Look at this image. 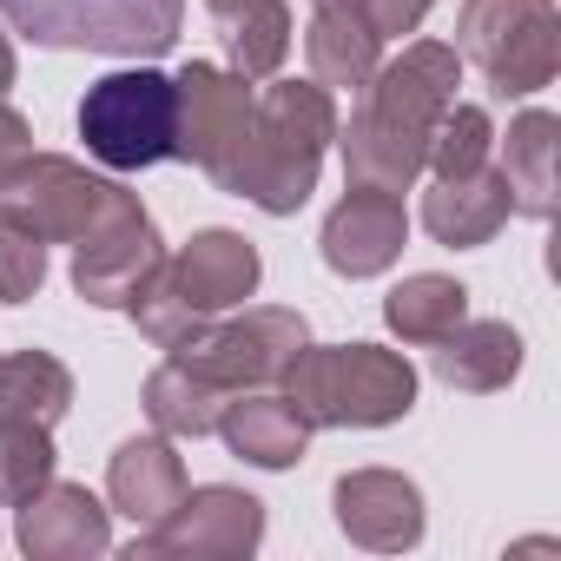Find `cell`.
Wrapping results in <instances>:
<instances>
[{
	"mask_svg": "<svg viewBox=\"0 0 561 561\" xmlns=\"http://www.w3.org/2000/svg\"><path fill=\"white\" fill-rule=\"evenodd\" d=\"M554 152H561V119L528 106L522 119H508V139H502V185H508V205L535 225L554 218Z\"/></svg>",
	"mask_w": 561,
	"mask_h": 561,
	"instance_id": "ffe728a7",
	"label": "cell"
},
{
	"mask_svg": "<svg viewBox=\"0 0 561 561\" xmlns=\"http://www.w3.org/2000/svg\"><path fill=\"white\" fill-rule=\"evenodd\" d=\"M159 257H165V251H159L152 211L139 205V192L113 185L100 225L73 244V291H80L93 311H119V305L133 298V285H139Z\"/></svg>",
	"mask_w": 561,
	"mask_h": 561,
	"instance_id": "7c38bea8",
	"label": "cell"
},
{
	"mask_svg": "<svg viewBox=\"0 0 561 561\" xmlns=\"http://www.w3.org/2000/svg\"><path fill=\"white\" fill-rule=\"evenodd\" d=\"M8 87H14V41L0 34V100H8Z\"/></svg>",
	"mask_w": 561,
	"mask_h": 561,
	"instance_id": "4dcf8cb0",
	"label": "cell"
},
{
	"mask_svg": "<svg viewBox=\"0 0 561 561\" xmlns=\"http://www.w3.org/2000/svg\"><path fill=\"white\" fill-rule=\"evenodd\" d=\"M508 185H502V172L495 165H482V172H462V179H436L430 192H423V231L436 238V244H449V251H476V244H489L502 225H508Z\"/></svg>",
	"mask_w": 561,
	"mask_h": 561,
	"instance_id": "ac0fdd59",
	"label": "cell"
},
{
	"mask_svg": "<svg viewBox=\"0 0 561 561\" xmlns=\"http://www.w3.org/2000/svg\"><path fill=\"white\" fill-rule=\"evenodd\" d=\"M456 54L489 80L495 100H528L554 87L561 14H554V0H462Z\"/></svg>",
	"mask_w": 561,
	"mask_h": 561,
	"instance_id": "8992f818",
	"label": "cell"
},
{
	"mask_svg": "<svg viewBox=\"0 0 561 561\" xmlns=\"http://www.w3.org/2000/svg\"><path fill=\"white\" fill-rule=\"evenodd\" d=\"M456 80H462V54L443 41H410L397 60H377V73L357 87L364 100H357L351 126H337L344 179L403 198L423 179L430 133H436L443 106L456 100Z\"/></svg>",
	"mask_w": 561,
	"mask_h": 561,
	"instance_id": "6da1fadb",
	"label": "cell"
},
{
	"mask_svg": "<svg viewBox=\"0 0 561 561\" xmlns=\"http://www.w3.org/2000/svg\"><path fill=\"white\" fill-rule=\"evenodd\" d=\"M225 403H231V397H225L218 383L179 370L172 357L146 377V416H152V430L172 436V443H198V436H211L218 416H225Z\"/></svg>",
	"mask_w": 561,
	"mask_h": 561,
	"instance_id": "603a6c76",
	"label": "cell"
},
{
	"mask_svg": "<svg viewBox=\"0 0 561 561\" xmlns=\"http://www.w3.org/2000/svg\"><path fill=\"white\" fill-rule=\"evenodd\" d=\"M251 100H257L251 80H238L231 67L185 60L172 73V159L198 165L225 192L244 152V133H251Z\"/></svg>",
	"mask_w": 561,
	"mask_h": 561,
	"instance_id": "9c48e42d",
	"label": "cell"
},
{
	"mask_svg": "<svg viewBox=\"0 0 561 561\" xmlns=\"http://www.w3.org/2000/svg\"><path fill=\"white\" fill-rule=\"evenodd\" d=\"M305 344H311L305 311L251 305V311H238V318H225V324L205 318L192 337L172 344V364L192 370V377H205V383H218L225 397H238V390H271Z\"/></svg>",
	"mask_w": 561,
	"mask_h": 561,
	"instance_id": "52a82bcc",
	"label": "cell"
},
{
	"mask_svg": "<svg viewBox=\"0 0 561 561\" xmlns=\"http://www.w3.org/2000/svg\"><path fill=\"white\" fill-rule=\"evenodd\" d=\"M337 139V100L318 80H271L251 100V133L231 165V198H251L271 218L305 211L324 172V146Z\"/></svg>",
	"mask_w": 561,
	"mask_h": 561,
	"instance_id": "7a4b0ae2",
	"label": "cell"
},
{
	"mask_svg": "<svg viewBox=\"0 0 561 561\" xmlns=\"http://www.w3.org/2000/svg\"><path fill=\"white\" fill-rule=\"evenodd\" d=\"M185 489H192V482H185V462H179L172 436H126V443L113 449V462H106L113 515H126L139 535L159 528V522L179 508Z\"/></svg>",
	"mask_w": 561,
	"mask_h": 561,
	"instance_id": "2e32d148",
	"label": "cell"
},
{
	"mask_svg": "<svg viewBox=\"0 0 561 561\" xmlns=\"http://www.w3.org/2000/svg\"><path fill=\"white\" fill-rule=\"evenodd\" d=\"M403 244H410V211L397 192L377 185H351L318 231V251L337 277H377L403 257Z\"/></svg>",
	"mask_w": 561,
	"mask_h": 561,
	"instance_id": "5bb4252c",
	"label": "cell"
},
{
	"mask_svg": "<svg viewBox=\"0 0 561 561\" xmlns=\"http://www.w3.org/2000/svg\"><path fill=\"white\" fill-rule=\"evenodd\" d=\"M205 8H211V14H218V21H225V14H231V8H244V0H205Z\"/></svg>",
	"mask_w": 561,
	"mask_h": 561,
	"instance_id": "1f68e13d",
	"label": "cell"
},
{
	"mask_svg": "<svg viewBox=\"0 0 561 561\" xmlns=\"http://www.w3.org/2000/svg\"><path fill=\"white\" fill-rule=\"evenodd\" d=\"M357 8L370 14V27H377L383 41H403V34H416V27L430 21L436 0H357Z\"/></svg>",
	"mask_w": 561,
	"mask_h": 561,
	"instance_id": "f1b7e54d",
	"label": "cell"
},
{
	"mask_svg": "<svg viewBox=\"0 0 561 561\" xmlns=\"http://www.w3.org/2000/svg\"><path fill=\"white\" fill-rule=\"evenodd\" d=\"M54 430L41 423H0V502L21 508L34 489L54 482Z\"/></svg>",
	"mask_w": 561,
	"mask_h": 561,
	"instance_id": "4316f807",
	"label": "cell"
},
{
	"mask_svg": "<svg viewBox=\"0 0 561 561\" xmlns=\"http://www.w3.org/2000/svg\"><path fill=\"white\" fill-rule=\"evenodd\" d=\"M80 139L106 172H146L172 159V80L152 67L93 80L80 100Z\"/></svg>",
	"mask_w": 561,
	"mask_h": 561,
	"instance_id": "ba28073f",
	"label": "cell"
},
{
	"mask_svg": "<svg viewBox=\"0 0 561 561\" xmlns=\"http://www.w3.org/2000/svg\"><path fill=\"white\" fill-rule=\"evenodd\" d=\"M73 410V370L54 351L0 357V423H41L54 430Z\"/></svg>",
	"mask_w": 561,
	"mask_h": 561,
	"instance_id": "7402d4cb",
	"label": "cell"
},
{
	"mask_svg": "<svg viewBox=\"0 0 561 561\" xmlns=\"http://www.w3.org/2000/svg\"><path fill=\"white\" fill-rule=\"evenodd\" d=\"M113 179L87 172L67 152H27L8 179H0V211H14L21 225H34L47 244H80L100 211H106Z\"/></svg>",
	"mask_w": 561,
	"mask_h": 561,
	"instance_id": "8fae6325",
	"label": "cell"
},
{
	"mask_svg": "<svg viewBox=\"0 0 561 561\" xmlns=\"http://www.w3.org/2000/svg\"><path fill=\"white\" fill-rule=\"evenodd\" d=\"M0 14L34 47L159 60L179 41L185 0H0Z\"/></svg>",
	"mask_w": 561,
	"mask_h": 561,
	"instance_id": "5b68a950",
	"label": "cell"
},
{
	"mask_svg": "<svg viewBox=\"0 0 561 561\" xmlns=\"http://www.w3.org/2000/svg\"><path fill=\"white\" fill-rule=\"evenodd\" d=\"M27 152H34V126H27V119L8 106V100H0V179H8V172L27 159Z\"/></svg>",
	"mask_w": 561,
	"mask_h": 561,
	"instance_id": "f546056e",
	"label": "cell"
},
{
	"mask_svg": "<svg viewBox=\"0 0 561 561\" xmlns=\"http://www.w3.org/2000/svg\"><path fill=\"white\" fill-rule=\"evenodd\" d=\"M489 152H495V119L482 106H469V100H449L436 133H430V159L423 165L436 179H462V172H482Z\"/></svg>",
	"mask_w": 561,
	"mask_h": 561,
	"instance_id": "484cf974",
	"label": "cell"
},
{
	"mask_svg": "<svg viewBox=\"0 0 561 561\" xmlns=\"http://www.w3.org/2000/svg\"><path fill=\"white\" fill-rule=\"evenodd\" d=\"M218 436L231 456H244L251 469H291L305 462L311 423L291 410V397H271V390H238L218 416Z\"/></svg>",
	"mask_w": 561,
	"mask_h": 561,
	"instance_id": "d6986e66",
	"label": "cell"
},
{
	"mask_svg": "<svg viewBox=\"0 0 561 561\" xmlns=\"http://www.w3.org/2000/svg\"><path fill=\"white\" fill-rule=\"evenodd\" d=\"M318 8H344V0H318Z\"/></svg>",
	"mask_w": 561,
	"mask_h": 561,
	"instance_id": "d6a6232c",
	"label": "cell"
},
{
	"mask_svg": "<svg viewBox=\"0 0 561 561\" xmlns=\"http://www.w3.org/2000/svg\"><path fill=\"white\" fill-rule=\"evenodd\" d=\"M14 541L34 561H93L113 548V508L87 482H47L14 508Z\"/></svg>",
	"mask_w": 561,
	"mask_h": 561,
	"instance_id": "9a60e30c",
	"label": "cell"
},
{
	"mask_svg": "<svg viewBox=\"0 0 561 561\" xmlns=\"http://www.w3.org/2000/svg\"><path fill=\"white\" fill-rule=\"evenodd\" d=\"M331 508H337V528L370 554H403L430 528L423 489L397 469H344L337 489H331Z\"/></svg>",
	"mask_w": 561,
	"mask_h": 561,
	"instance_id": "4fadbf2b",
	"label": "cell"
},
{
	"mask_svg": "<svg viewBox=\"0 0 561 561\" xmlns=\"http://www.w3.org/2000/svg\"><path fill=\"white\" fill-rule=\"evenodd\" d=\"M277 383L311 430H390L416 410V370L383 344H305Z\"/></svg>",
	"mask_w": 561,
	"mask_h": 561,
	"instance_id": "277c9868",
	"label": "cell"
},
{
	"mask_svg": "<svg viewBox=\"0 0 561 561\" xmlns=\"http://www.w3.org/2000/svg\"><path fill=\"white\" fill-rule=\"evenodd\" d=\"M257 277H264L257 244H251L244 231L205 225V231H192V238L179 244V257H159V264L139 277L133 298H126L119 311L139 324V337H146V344L172 351V344H179V337H192L205 318L238 311V305L257 291Z\"/></svg>",
	"mask_w": 561,
	"mask_h": 561,
	"instance_id": "3957f363",
	"label": "cell"
},
{
	"mask_svg": "<svg viewBox=\"0 0 561 561\" xmlns=\"http://www.w3.org/2000/svg\"><path fill=\"white\" fill-rule=\"evenodd\" d=\"M41 285H47V238L21 225L14 211H0V298L27 305Z\"/></svg>",
	"mask_w": 561,
	"mask_h": 561,
	"instance_id": "83f0119b",
	"label": "cell"
},
{
	"mask_svg": "<svg viewBox=\"0 0 561 561\" xmlns=\"http://www.w3.org/2000/svg\"><path fill=\"white\" fill-rule=\"evenodd\" d=\"M305 60H311V80L318 87H364L383 60V34L370 27V14L357 0L344 8H318L311 27H305Z\"/></svg>",
	"mask_w": 561,
	"mask_h": 561,
	"instance_id": "44dd1931",
	"label": "cell"
},
{
	"mask_svg": "<svg viewBox=\"0 0 561 561\" xmlns=\"http://www.w3.org/2000/svg\"><path fill=\"white\" fill-rule=\"evenodd\" d=\"M225 54L238 80H271L291 54V8L285 0H244L225 14Z\"/></svg>",
	"mask_w": 561,
	"mask_h": 561,
	"instance_id": "d4e9b609",
	"label": "cell"
},
{
	"mask_svg": "<svg viewBox=\"0 0 561 561\" xmlns=\"http://www.w3.org/2000/svg\"><path fill=\"white\" fill-rule=\"evenodd\" d=\"M462 318H469V291L456 285V277H443V271H416V277H403V285L383 298V324L403 344H423V351L436 337H449Z\"/></svg>",
	"mask_w": 561,
	"mask_h": 561,
	"instance_id": "cb8c5ba5",
	"label": "cell"
},
{
	"mask_svg": "<svg viewBox=\"0 0 561 561\" xmlns=\"http://www.w3.org/2000/svg\"><path fill=\"white\" fill-rule=\"evenodd\" d=\"M430 370L436 383L462 390V397H489V390H508L522 377V331L502 324V318H462L449 337L430 344Z\"/></svg>",
	"mask_w": 561,
	"mask_h": 561,
	"instance_id": "e0dca14e",
	"label": "cell"
},
{
	"mask_svg": "<svg viewBox=\"0 0 561 561\" xmlns=\"http://www.w3.org/2000/svg\"><path fill=\"white\" fill-rule=\"evenodd\" d=\"M264 541V502L231 482L185 489L179 508L133 541V561H231Z\"/></svg>",
	"mask_w": 561,
	"mask_h": 561,
	"instance_id": "30bf717a",
	"label": "cell"
}]
</instances>
